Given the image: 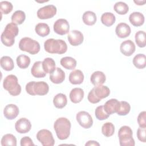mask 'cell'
I'll list each match as a JSON object with an SVG mask.
<instances>
[{"instance_id": "43", "label": "cell", "mask_w": 146, "mask_h": 146, "mask_svg": "<svg viewBox=\"0 0 146 146\" xmlns=\"http://www.w3.org/2000/svg\"><path fill=\"white\" fill-rule=\"evenodd\" d=\"M137 137L138 139L143 143L146 142V128L140 127L137 130Z\"/></svg>"}, {"instance_id": "22", "label": "cell", "mask_w": 146, "mask_h": 146, "mask_svg": "<svg viewBox=\"0 0 146 146\" xmlns=\"http://www.w3.org/2000/svg\"><path fill=\"white\" fill-rule=\"evenodd\" d=\"M129 21L133 26L139 27L143 25L144 22V16L140 12H133L129 15Z\"/></svg>"}, {"instance_id": "41", "label": "cell", "mask_w": 146, "mask_h": 146, "mask_svg": "<svg viewBox=\"0 0 146 146\" xmlns=\"http://www.w3.org/2000/svg\"><path fill=\"white\" fill-rule=\"evenodd\" d=\"M0 6H1V12L2 14H8L13 9V6L12 3L9 1H2L0 2Z\"/></svg>"}, {"instance_id": "14", "label": "cell", "mask_w": 146, "mask_h": 146, "mask_svg": "<svg viewBox=\"0 0 146 146\" xmlns=\"http://www.w3.org/2000/svg\"><path fill=\"white\" fill-rule=\"evenodd\" d=\"M15 128L18 133H26L30 131L31 128V124L29 120L25 117H22L16 121Z\"/></svg>"}, {"instance_id": "19", "label": "cell", "mask_w": 146, "mask_h": 146, "mask_svg": "<svg viewBox=\"0 0 146 146\" xmlns=\"http://www.w3.org/2000/svg\"><path fill=\"white\" fill-rule=\"evenodd\" d=\"M119 105V102L116 99H111L105 103L103 107L106 113L111 115L117 112Z\"/></svg>"}, {"instance_id": "5", "label": "cell", "mask_w": 146, "mask_h": 146, "mask_svg": "<svg viewBox=\"0 0 146 146\" xmlns=\"http://www.w3.org/2000/svg\"><path fill=\"white\" fill-rule=\"evenodd\" d=\"M26 92L31 95H45L49 91L48 84L43 81H31L26 85Z\"/></svg>"}, {"instance_id": "46", "label": "cell", "mask_w": 146, "mask_h": 146, "mask_svg": "<svg viewBox=\"0 0 146 146\" xmlns=\"http://www.w3.org/2000/svg\"><path fill=\"white\" fill-rule=\"evenodd\" d=\"M134 2L135 3H136L137 5H143L145 2L146 1H134Z\"/></svg>"}, {"instance_id": "42", "label": "cell", "mask_w": 146, "mask_h": 146, "mask_svg": "<svg viewBox=\"0 0 146 146\" xmlns=\"http://www.w3.org/2000/svg\"><path fill=\"white\" fill-rule=\"evenodd\" d=\"M146 112L142 111L141 112L137 117V122L140 126L141 128H146Z\"/></svg>"}, {"instance_id": "40", "label": "cell", "mask_w": 146, "mask_h": 146, "mask_svg": "<svg viewBox=\"0 0 146 146\" xmlns=\"http://www.w3.org/2000/svg\"><path fill=\"white\" fill-rule=\"evenodd\" d=\"M95 115L96 117L99 120L107 119L110 116V115L107 113L105 111L103 106H99L96 107L95 111Z\"/></svg>"}, {"instance_id": "29", "label": "cell", "mask_w": 146, "mask_h": 146, "mask_svg": "<svg viewBox=\"0 0 146 146\" xmlns=\"http://www.w3.org/2000/svg\"><path fill=\"white\" fill-rule=\"evenodd\" d=\"M116 18L115 15L110 12L103 13L101 16V22L106 26L110 27L114 24Z\"/></svg>"}, {"instance_id": "24", "label": "cell", "mask_w": 146, "mask_h": 146, "mask_svg": "<svg viewBox=\"0 0 146 146\" xmlns=\"http://www.w3.org/2000/svg\"><path fill=\"white\" fill-rule=\"evenodd\" d=\"M84 97V91L80 88H74L70 93V100L74 103L80 102Z\"/></svg>"}, {"instance_id": "45", "label": "cell", "mask_w": 146, "mask_h": 146, "mask_svg": "<svg viewBox=\"0 0 146 146\" xmlns=\"http://www.w3.org/2000/svg\"><path fill=\"white\" fill-rule=\"evenodd\" d=\"M86 146H88V145H98V146H99L100 144L99 143H98L97 141H94V140H90L88 141L87 143H86L85 144Z\"/></svg>"}, {"instance_id": "21", "label": "cell", "mask_w": 146, "mask_h": 146, "mask_svg": "<svg viewBox=\"0 0 146 146\" xmlns=\"http://www.w3.org/2000/svg\"><path fill=\"white\" fill-rule=\"evenodd\" d=\"M84 80V75L80 70H75L69 75V81L72 84H80Z\"/></svg>"}, {"instance_id": "26", "label": "cell", "mask_w": 146, "mask_h": 146, "mask_svg": "<svg viewBox=\"0 0 146 146\" xmlns=\"http://www.w3.org/2000/svg\"><path fill=\"white\" fill-rule=\"evenodd\" d=\"M42 67L46 74H51L55 70V62L52 58H46L42 62Z\"/></svg>"}, {"instance_id": "16", "label": "cell", "mask_w": 146, "mask_h": 146, "mask_svg": "<svg viewBox=\"0 0 146 146\" xmlns=\"http://www.w3.org/2000/svg\"><path fill=\"white\" fill-rule=\"evenodd\" d=\"M19 113L18 107L14 104L7 105L3 110L4 116L9 120H13L17 117Z\"/></svg>"}, {"instance_id": "35", "label": "cell", "mask_w": 146, "mask_h": 146, "mask_svg": "<svg viewBox=\"0 0 146 146\" xmlns=\"http://www.w3.org/2000/svg\"><path fill=\"white\" fill-rule=\"evenodd\" d=\"M1 145L2 146L6 145H17V139L12 134L7 133L3 136L1 139Z\"/></svg>"}, {"instance_id": "32", "label": "cell", "mask_w": 146, "mask_h": 146, "mask_svg": "<svg viewBox=\"0 0 146 146\" xmlns=\"http://www.w3.org/2000/svg\"><path fill=\"white\" fill-rule=\"evenodd\" d=\"M133 65L139 69H143L145 67L146 59L145 55L143 54H138L133 59Z\"/></svg>"}, {"instance_id": "12", "label": "cell", "mask_w": 146, "mask_h": 146, "mask_svg": "<svg viewBox=\"0 0 146 146\" xmlns=\"http://www.w3.org/2000/svg\"><path fill=\"white\" fill-rule=\"evenodd\" d=\"M53 29L55 33L60 35H63L69 32L70 25L66 19H58L55 22Z\"/></svg>"}, {"instance_id": "36", "label": "cell", "mask_w": 146, "mask_h": 146, "mask_svg": "<svg viewBox=\"0 0 146 146\" xmlns=\"http://www.w3.org/2000/svg\"><path fill=\"white\" fill-rule=\"evenodd\" d=\"M130 110V104L125 101H121L119 102V105L116 113L120 116H125L129 112Z\"/></svg>"}, {"instance_id": "9", "label": "cell", "mask_w": 146, "mask_h": 146, "mask_svg": "<svg viewBox=\"0 0 146 146\" xmlns=\"http://www.w3.org/2000/svg\"><path fill=\"white\" fill-rule=\"evenodd\" d=\"M36 139L43 146H52L55 144L52 134L48 129L39 131L36 134Z\"/></svg>"}, {"instance_id": "4", "label": "cell", "mask_w": 146, "mask_h": 146, "mask_svg": "<svg viewBox=\"0 0 146 146\" xmlns=\"http://www.w3.org/2000/svg\"><path fill=\"white\" fill-rule=\"evenodd\" d=\"M110 94V88L106 86H95L88 94V100L92 103H99L102 99L106 98Z\"/></svg>"}, {"instance_id": "8", "label": "cell", "mask_w": 146, "mask_h": 146, "mask_svg": "<svg viewBox=\"0 0 146 146\" xmlns=\"http://www.w3.org/2000/svg\"><path fill=\"white\" fill-rule=\"evenodd\" d=\"M132 131L127 125L122 126L119 130L118 137L121 146H134L135 140L132 137Z\"/></svg>"}, {"instance_id": "28", "label": "cell", "mask_w": 146, "mask_h": 146, "mask_svg": "<svg viewBox=\"0 0 146 146\" xmlns=\"http://www.w3.org/2000/svg\"><path fill=\"white\" fill-rule=\"evenodd\" d=\"M60 64L66 69L74 70L76 66V60L70 56L63 57L60 59Z\"/></svg>"}, {"instance_id": "2", "label": "cell", "mask_w": 146, "mask_h": 146, "mask_svg": "<svg viewBox=\"0 0 146 146\" xmlns=\"http://www.w3.org/2000/svg\"><path fill=\"white\" fill-rule=\"evenodd\" d=\"M44 48L48 53L63 54L67 51V45L66 42L62 39L50 38L44 42Z\"/></svg>"}, {"instance_id": "39", "label": "cell", "mask_w": 146, "mask_h": 146, "mask_svg": "<svg viewBox=\"0 0 146 146\" xmlns=\"http://www.w3.org/2000/svg\"><path fill=\"white\" fill-rule=\"evenodd\" d=\"M135 42L139 47H144L145 46V33L144 31H139L136 33Z\"/></svg>"}, {"instance_id": "27", "label": "cell", "mask_w": 146, "mask_h": 146, "mask_svg": "<svg viewBox=\"0 0 146 146\" xmlns=\"http://www.w3.org/2000/svg\"><path fill=\"white\" fill-rule=\"evenodd\" d=\"M82 19L84 24L88 26H92L96 22V15L95 13L91 11H87L84 13Z\"/></svg>"}, {"instance_id": "18", "label": "cell", "mask_w": 146, "mask_h": 146, "mask_svg": "<svg viewBox=\"0 0 146 146\" xmlns=\"http://www.w3.org/2000/svg\"><path fill=\"white\" fill-rule=\"evenodd\" d=\"M65 79V73L59 67H56L50 75V80L55 84H60Z\"/></svg>"}, {"instance_id": "25", "label": "cell", "mask_w": 146, "mask_h": 146, "mask_svg": "<svg viewBox=\"0 0 146 146\" xmlns=\"http://www.w3.org/2000/svg\"><path fill=\"white\" fill-rule=\"evenodd\" d=\"M53 103L54 106L57 108H64L67 103V99L66 95L59 93L56 94L53 99Z\"/></svg>"}, {"instance_id": "33", "label": "cell", "mask_w": 146, "mask_h": 146, "mask_svg": "<svg viewBox=\"0 0 146 146\" xmlns=\"http://www.w3.org/2000/svg\"><path fill=\"white\" fill-rule=\"evenodd\" d=\"M26 19V14L22 10L15 11L11 16V21L13 23L17 25H21Z\"/></svg>"}, {"instance_id": "31", "label": "cell", "mask_w": 146, "mask_h": 146, "mask_svg": "<svg viewBox=\"0 0 146 146\" xmlns=\"http://www.w3.org/2000/svg\"><path fill=\"white\" fill-rule=\"evenodd\" d=\"M0 64L1 67L6 71H11L14 67V64L11 58L8 56H3L1 58Z\"/></svg>"}, {"instance_id": "7", "label": "cell", "mask_w": 146, "mask_h": 146, "mask_svg": "<svg viewBox=\"0 0 146 146\" xmlns=\"http://www.w3.org/2000/svg\"><path fill=\"white\" fill-rule=\"evenodd\" d=\"M19 48L21 51L34 55L40 51V46L38 42L29 37L22 38L19 43Z\"/></svg>"}, {"instance_id": "10", "label": "cell", "mask_w": 146, "mask_h": 146, "mask_svg": "<svg viewBox=\"0 0 146 146\" xmlns=\"http://www.w3.org/2000/svg\"><path fill=\"white\" fill-rule=\"evenodd\" d=\"M56 11V7L54 5H48L40 8L37 11V16L40 19H47L55 16Z\"/></svg>"}, {"instance_id": "13", "label": "cell", "mask_w": 146, "mask_h": 146, "mask_svg": "<svg viewBox=\"0 0 146 146\" xmlns=\"http://www.w3.org/2000/svg\"><path fill=\"white\" fill-rule=\"evenodd\" d=\"M67 39L72 46H77L82 43L84 40V36L80 31L74 30L68 33Z\"/></svg>"}, {"instance_id": "1", "label": "cell", "mask_w": 146, "mask_h": 146, "mask_svg": "<svg viewBox=\"0 0 146 146\" xmlns=\"http://www.w3.org/2000/svg\"><path fill=\"white\" fill-rule=\"evenodd\" d=\"M71 122L66 117H59L54 124V128L58 138L61 140L67 139L70 134Z\"/></svg>"}, {"instance_id": "23", "label": "cell", "mask_w": 146, "mask_h": 146, "mask_svg": "<svg viewBox=\"0 0 146 146\" xmlns=\"http://www.w3.org/2000/svg\"><path fill=\"white\" fill-rule=\"evenodd\" d=\"M31 72L33 76L37 78H44L46 76V73L44 71L42 67V62L36 61L35 62L31 69Z\"/></svg>"}, {"instance_id": "30", "label": "cell", "mask_w": 146, "mask_h": 146, "mask_svg": "<svg viewBox=\"0 0 146 146\" xmlns=\"http://www.w3.org/2000/svg\"><path fill=\"white\" fill-rule=\"evenodd\" d=\"M35 31L36 33L44 37L50 34V30L48 25L45 23H39L35 27Z\"/></svg>"}, {"instance_id": "3", "label": "cell", "mask_w": 146, "mask_h": 146, "mask_svg": "<svg viewBox=\"0 0 146 146\" xmlns=\"http://www.w3.org/2000/svg\"><path fill=\"white\" fill-rule=\"evenodd\" d=\"M18 33L19 29L16 24L13 22L8 23L1 36L2 43L7 47L12 46L15 42V37Z\"/></svg>"}, {"instance_id": "20", "label": "cell", "mask_w": 146, "mask_h": 146, "mask_svg": "<svg viewBox=\"0 0 146 146\" xmlns=\"http://www.w3.org/2000/svg\"><path fill=\"white\" fill-rule=\"evenodd\" d=\"M106 80L105 74L100 71H95L92 74L90 77V80L92 84L95 86L102 85Z\"/></svg>"}, {"instance_id": "37", "label": "cell", "mask_w": 146, "mask_h": 146, "mask_svg": "<svg viewBox=\"0 0 146 146\" xmlns=\"http://www.w3.org/2000/svg\"><path fill=\"white\" fill-rule=\"evenodd\" d=\"M114 132V125L111 122H106L102 127V132L106 137H110L112 136Z\"/></svg>"}, {"instance_id": "11", "label": "cell", "mask_w": 146, "mask_h": 146, "mask_svg": "<svg viewBox=\"0 0 146 146\" xmlns=\"http://www.w3.org/2000/svg\"><path fill=\"white\" fill-rule=\"evenodd\" d=\"M79 124L84 128H90L93 124V120L91 115L86 111H80L76 115Z\"/></svg>"}, {"instance_id": "17", "label": "cell", "mask_w": 146, "mask_h": 146, "mask_svg": "<svg viewBox=\"0 0 146 146\" xmlns=\"http://www.w3.org/2000/svg\"><path fill=\"white\" fill-rule=\"evenodd\" d=\"M115 32L119 38H125L130 35L131 30L128 24L121 22L116 26Z\"/></svg>"}, {"instance_id": "38", "label": "cell", "mask_w": 146, "mask_h": 146, "mask_svg": "<svg viewBox=\"0 0 146 146\" xmlns=\"http://www.w3.org/2000/svg\"><path fill=\"white\" fill-rule=\"evenodd\" d=\"M114 10L120 15L125 14L129 10V7L127 3L123 2H117L113 6Z\"/></svg>"}, {"instance_id": "6", "label": "cell", "mask_w": 146, "mask_h": 146, "mask_svg": "<svg viewBox=\"0 0 146 146\" xmlns=\"http://www.w3.org/2000/svg\"><path fill=\"white\" fill-rule=\"evenodd\" d=\"M3 87L12 96H17L21 92V87L18 83V78L14 75H7L3 80Z\"/></svg>"}, {"instance_id": "44", "label": "cell", "mask_w": 146, "mask_h": 146, "mask_svg": "<svg viewBox=\"0 0 146 146\" xmlns=\"http://www.w3.org/2000/svg\"><path fill=\"white\" fill-rule=\"evenodd\" d=\"M21 146H30L34 145L32 139L29 136L23 137L21 139Z\"/></svg>"}, {"instance_id": "34", "label": "cell", "mask_w": 146, "mask_h": 146, "mask_svg": "<svg viewBox=\"0 0 146 146\" xmlns=\"http://www.w3.org/2000/svg\"><path fill=\"white\" fill-rule=\"evenodd\" d=\"M18 66L22 69L27 68L30 64V58L24 54L19 55L16 59Z\"/></svg>"}, {"instance_id": "15", "label": "cell", "mask_w": 146, "mask_h": 146, "mask_svg": "<svg viewBox=\"0 0 146 146\" xmlns=\"http://www.w3.org/2000/svg\"><path fill=\"white\" fill-rule=\"evenodd\" d=\"M135 45L131 40H126L123 41L120 46V52L127 56L132 55L135 52Z\"/></svg>"}]
</instances>
